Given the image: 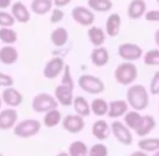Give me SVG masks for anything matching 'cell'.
I'll list each match as a JSON object with an SVG mask.
<instances>
[{
    "instance_id": "1",
    "label": "cell",
    "mask_w": 159,
    "mask_h": 156,
    "mask_svg": "<svg viewBox=\"0 0 159 156\" xmlns=\"http://www.w3.org/2000/svg\"><path fill=\"white\" fill-rule=\"evenodd\" d=\"M126 100L133 110L143 112L149 105V92L143 84H133L126 92Z\"/></svg>"
},
{
    "instance_id": "2",
    "label": "cell",
    "mask_w": 159,
    "mask_h": 156,
    "mask_svg": "<svg viewBox=\"0 0 159 156\" xmlns=\"http://www.w3.org/2000/svg\"><path fill=\"white\" fill-rule=\"evenodd\" d=\"M113 75H115V79L119 85L130 87V85L135 84V79L138 78V69L134 63L123 61L115 69Z\"/></svg>"
},
{
    "instance_id": "3",
    "label": "cell",
    "mask_w": 159,
    "mask_h": 156,
    "mask_svg": "<svg viewBox=\"0 0 159 156\" xmlns=\"http://www.w3.org/2000/svg\"><path fill=\"white\" fill-rule=\"evenodd\" d=\"M77 84L84 92L89 93V95H101V93L105 92V89H106L105 82L99 77L92 75V74L80 75L77 79Z\"/></svg>"
},
{
    "instance_id": "4",
    "label": "cell",
    "mask_w": 159,
    "mask_h": 156,
    "mask_svg": "<svg viewBox=\"0 0 159 156\" xmlns=\"http://www.w3.org/2000/svg\"><path fill=\"white\" fill-rule=\"evenodd\" d=\"M42 128V124L39 120L35 118H25L21 120L20 123H17L14 126V135H17L18 138H31L35 137Z\"/></svg>"
},
{
    "instance_id": "5",
    "label": "cell",
    "mask_w": 159,
    "mask_h": 156,
    "mask_svg": "<svg viewBox=\"0 0 159 156\" xmlns=\"http://www.w3.org/2000/svg\"><path fill=\"white\" fill-rule=\"evenodd\" d=\"M57 106H59V103L56 100V98L46 92L35 95L32 102H31V107H32V110L35 113H46L49 110L57 109Z\"/></svg>"
},
{
    "instance_id": "6",
    "label": "cell",
    "mask_w": 159,
    "mask_h": 156,
    "mask_svg": "<svg viewBox=\"0 0 159 156\" xmlns=\"http://www.w3.org/2000/svg\"><path fill=\"white\" fill-rule=\"evenodd\" d=\"M110 134L121 145L130 146L134 141V135H133L131 130L120 120H113V123H110Z\"/></svg>"
},
{
    "instance_id": "7",
    "label": "cell",
    "mask_w": 159,
    "mask_h": 156,
    "mask_svg": "<svg viewBox=\"0 0 159 156\" xmlns=\"http://www.w3.org/2000/svg\"><path fill=\"white\" fill-rule=\"evenodd\" d=\"M117 55L123 61L134 63V61L143 59L144 52L140 45L133 43V42H124L117 46Z\"/></svg>"
},
{
    "instance_id": "8",
    "label": "cell",
    "mask_w": 159,
    "mask_h": 156,
    "mask_svg": "<svg viewBox=\"0 0 159 156\" xmlns=\"http://www.w3.org/2000/svg\"><path fill=\"white\" fill-rule=\"evenodd\" d=\"M71 17L81 27H91L95 22V13L85 6H75L71 10Z\"/></svg>"
},
{
    "instance_id": "9",
    "label": "cell",
    "mask_w": 159,
    "mask_h": 156,
    "mask_svg": "<svg viewBox=\"0 0 159 156\" xmlns=\"http://www.w3.org/2000/svg\"><path fill=\"white\" fill-rule=\"evenodd\" d=\"M61 127L70 134H78L85 128L84 117L78 114H67L66 117L61 118Z\"/></svg>"
},
{
    "instance_id": "10",
    "label": "cell",
    "mask_w": 159,
    "mask_h": 156,
    "mask_svg": "<svg viewBox=\"0 0 159 156\" xmlns=\"http://www.w3.org/2000/svg\"><path fill=\"white\" fill-rule=\"evenodd\" d=\"M64 59L63 57H53L45 64L43 67V77L46 79H55L63 73L64 70Z\"/></svg>"
},
{
    "instance_id": "11",
    "label": "cell",
    "mask_w": 159,
    "mask_h": 156,
    "mask_svg": "<svg viewBox=\"0 0 159 156\" xmlns=\"http://www.w3.org/2000/svg\"><path fill=\"white\" fill-rule=\"evenodd\" d=\"M155 127H157V120H155L154 116L144 114V116H141L140 123H138L137 128L134 130V132L141 138L148 137V135L155 130Z\"/></svg>"
},
{
    "instance_id": "12",
    "label": "cell",
    "mask_w": 159,
    "mask_h": 156,
    "mask_svg": "<svg viewBox=\"0 0 159 156\" xmlns=\"http://www.w3.org/2000/svg\"><path fill=\"white\" fill-rule=\"evenodd\" d=\"M73 88L70 87H66V85H57V87L55 88V98L56 100H57L59 105H61V106L64 107H69L73 105V100H74V93H73Z\"/></svg>"
},
{
    "instance_id": "13",
    "label": "cell",
    "mask_w": 159,
    "mask_h": 156,
    "mask_svg": "<svg viewBox=\"0 0 159 156\" xmlns=\"http://www.w3.org/2000/svg\"><path fill=\"white\" fill-rule=\"evenodd\" d=\"M17 121H18V112L14 107L0 110V130L6 131V130L14 128Z\"/></svg>"
},
{
    "instance_id": "14",
    "label": "cell",
    "mask_w": 159,
    "mask_h": 156,
    "mask_svg": "<svg viewBox=\"0 0 159 156\" xmlns=\"http://www.w3.org/2000/svg\"><path fill=\"white\" fill-rule=\"evenodd\" d=\"M2 100L3 103H6L8 107H18L21 106L22 100H24V96L21 95L20 91H17L13 87H7L2 93Z\"/></svg>"
},
{
    "instance_id": "15",
    "label": "cell",
    "mask_w": 159,
    "mask_h": 156,
    "mask_svg": "<svg viewBox=\"0 0 159 156\" xmlns=\"http://www.w3.org/2000/svg\"><path fill=\"white\" fill-rule=\"evenodd\" d=\"M129 103L127 100L123 99H117V100L109 102V109H107V117L112 120H119L120 117H123L127 112H129Z\"/></svg>"
},
{
    "instance_id": "16",
    "label": "cell",
    "mask_w": 159,
    "mask_h": 156,
    "mask_svg": "<svg viewBox=\"0 0 159 156\" xmlns=\"http://www.w3.org/2000/svg\"><path fill=\"white\" fill-rule=\"evenodd\" d=\"M121 29V17L117 13H110L105 21V32L107 36L115 38L120 33Z\"/></svg>"
},
{
    "instance_id": "17",
    "label": "cell",
    "mask_w": 159,
    "mask_h": 156,
    "mask_svg": "<svg viewBox=\"0 0 159 156\" xmlns=\"http://www.w3.org/2000/svg\"><path fill=\"white\" fill-rule=\"evenodd\" d=\"M91 131H92V135L99 141V142L106 141L110 135V124L107 123L105 118H98V120L92 124Z\"/></svg>"
},
{
    "instance_id": "18",
    "label": "cell",
    "mask_w": 159,
    "mask_h": 156,
    "mask_svg": "<svg viewBox=\"0 0 159 156\" xmlns=\"http://www.w3.org/2000/svg\"><path fill=\"white\" fill-rule=\"evenodd\" d=\"M91 63L95 67H105L110 60V53L105 46L93 47L91 52Z\"/></svg>"
},
{
    "instance_id": "19",
    "label": "cell",
    "mask_w": 159,
    "mask_h": 156,
    "mask_svg": "<svg viewBox=\"0 0 159 156\" xmlns=\"http://www.w3.org/2000/svg\"><path fill=\"white\" fill-rule=\"evenodd\" d=\"M11 16L14 17L17 22L20 24H27L31 20V11L28 7L21 2H16L11 4Z\"/></svg>"
},
{
    "instance_id": "20",
    "label": "cell",
    "mask_w": 159,
    "mask_h": 156,
    "mask_svg": "<svg viewBox=\"0 0 159 156\" xmlns=\"http://www.w3.org/2000/svg\"><path fill=\"white\" fill-rule=\"evenodd\" d=\"M87 35H88V41L95 47L103 46L105 41H106V36H107L103 28L98 27V25H91V27H88Z\"/></svg>"
},
{
    "instance_id": "21",
    "label": "cell",
    "mask_w": 159,
    "mask_h": 156,
    "mask_svg": "<svg viewBox=\"0 0 159 156\" xmlns=\"http://www.w3.org/2000/svg\"><path fill=\"white\" fill-rule=\"evenodd\" d=\"M147 13L145 0H131L127 7V16L130 20H140Z\"/></svg>"
},
{
    "instance_id": "22",
    "label": "cell",
    "mask_w": 159,
    "mask_h": 156,
    "mask_svg": "<svg viewBox=\"0 0 159 156\" xmlns=\"http://www.w3.org/2000/svg\"><path fill=\"white\" fill-rule=\"evenodd\" d=\"M17 60H18V50L14 46L6 45V46L0 47V63L11 66V64L17 63Z\"/></svg>"
},
{
    "instance_id": "23",
    "label": "cell",
    "mask_w": 159,
    "mask_h": 156,
    "mask_svg": "<svg viewBox=\"0 0 159 156\" xmlns=\"http://www.w3.org/2000/svg\"><path fill=\"white\" fill-rule=\"evenodd\" d=\"M50 42L56 47H63L69 42V31L64 27H57L50 32Z\"/></svg>"
},
{
    "instance_id": "24",
    "label": "cell",
    "mask_w": 159,
    "mask_h": 156,
    "mask_svg": "<svg viewBox=\"0 0 159 156\" xmlns=\"http://www.w3.org/2000/svg\"><path fill=\"white\" fill-rule=\"evenodd\" d=\"M71 106L74 107L75 114L81 116V117H84V118L91 116V103L84 96H75Z\"/></svg>"
},
{
    "instance_id": "25",
    "label": "cell",
    "mask_w": 159,
    "mask_h": 156,
    "mask_svg": "<svg viewBox=\"0 0 159 156\" xmlns=\"http://www.w3.org/2000/svg\"><path fill=\"white\" fill-rule=\"evenodd\" d=\"M107 109H109V102L105 100L103 98H95L91 102V114L93 113L99 118L107 116Z\"/></svg>"
},
{
    "instance_id": "26",
    "label": "cell",
    "mask_w": 159,
    "mask_h": 156,
    "mask_svg": "<svg viewBox=\"0 0 159 156\" xmlns=\"http://www.w3.org/2000/svg\"><path fill=\"white\" fill-rule=\"evenodd\" d=\"M138 149L147 154H154L159 151V138L157 137H143L138 141Z\"/></svg>"
},
{
    "instance_id": "27",
    "label": "cell",
    "mask_w": 159,
    "mask_h": 156,
    "mask_svg": "<svg viewBox=\"0 0 159 156\" xmlns=\"http://www.w3.org/2000/svg\"><path fill=\"white\" fill-rule=\"evenodd\" d=\"M53 8V0H32L31 11L36 16H45Z\"/></svg>"
},
{
    "instance_id": "28",
    "label": "cell",
    "mask_w": 159,
    "mask_h": 156,
    "mask_svg": "<svg viewBox=\"0 0 159 156\" xmlns=\"http://www.w3.org/2000/svg\"><path fill=\"white\" fill-rule=\"evenodd\" d=\"M61 118H63V116L57 109L49 110L43 116V126L46 128H55L56 126H59L61 123Z\"/></svg>"
},
{
    "instance_id": "29",
    "label": "cell",
    "mask_w": 159,
    "mask_h": 156,
    "mask_svg": "<svg viewBox=\"0 0 159 156\" xmlns=\"http://www.w3.org/2000/svg\"><path fill=\"white\" fill-rule=\"evenodd\" d=\"M87 4V7L91 8L93 13H107L113 7L112 0H88Z\"/></svg>"
},
{
    "instance_id": "30",
    "label": "cell",
    "mask_w": 159,
    "mask_h": 156,
    "mask_svg": "<svg viewBox=\"0 0 159 156\" xmlns=\"http://www.w3.org/2000/svg\"><path fill=\"white\" fill-rule=\"evenodd\" d=\"M67 154L69 156H88V146L84 141H73Z\"/></svg>"
},
{
    "instance_id": "31",
    "label": "cell",
    "mask_w": 159,
    "mask_h": 156,
    "mask_svg": "<svg viewBox=\"0 0 159 156\" xmlns=\"http://www.w3.org/2000/svg\"><path fill=\"white\" fill-rule=\"evenodd\" d=\"M141 113L140 112H137V110H129V112L126 113V114L123 116V118H124V121L123 123L126 124L127 127H129L131 131H134L135 128H137V126H138V123H140V118H141Z\"/></svg>"
},
{
    "instance_id": "32",
    "label": "cell",
    "mask_w": 159,
    "mask_h": 156,
    "mask_svg": "<svg viewBox=\"0 0 159 156\" xmlns=\"http://www.w3.org/2000/svg\"><path fill=\"white\" fill-rule=\"evenodd\" d=\"M0 41L4 45H14L18 41V33L13 28H0Z\"/></svg>"
},
{
    "instance_id": "33",
    "label": "cell",
    "mask_w": 159,
    "mask_h": 156,
    "mask_svg": "<svg viewBox=\"0 0 159 156\" xmlns=\"http://www.w3.org/2000/svg\"><path fill=\"white\" fill-rule=\"evenodd\" d=\"M143 61L145 66L159 67V49H151L143 55Z\"/></svg>"
},
{
    "instance_id": "34",
    "label": "cell",
    "mask_w": 159,
    "mask_h": 156,
    "mask_svg": "<svg viewBox=\"0 0 159 156\" xmlns=\"http://www.w3.org/2000/svg\"><path fill=\"white\" fill-rule=\"evenodd\" d=\"M88 156H109V149L102 142L93 144L88 148Z\"/></svg>"
},
{
    "instance_id": "35",
    "label": "cell",
    "mask_w": 159,
    "mask_h": 156,
    "mask_svg": "<svg viewBox=\"0 0 159 156\" xmlns=\"http://www.w3.org/2000/svg\"><path fill=\"white\" fill-rule=\"evenodd\" d=\"M14 24H16V20L11 16V13L0 10V28H13Z\"/></svg>"
},
{
    "instance_id": "36",
    "label": "cell",
    "mask_w": 159,
    "mask_h": 156,
    "mask_svg": "<svg viewBox=\"0 0 159 156\" xmlns=\"http://www.w3.org/2000/svg\"><path fill=\"white\" fill-rule=\"evenodd\" d=\"M61 85H66V87H70L74 89V79H73L71 70H70L69 64L64 66V70H63V73H61Z\"/></svg>"
},
{
    "instance_id": "37",
    "label": "cell",
    "mask_w": 159,
    "mask_h": 156,
    "mask_svg": "<svg viewBox=\"0 0 159 156\" xmlns=\"http://www.w3.org/2000/svg\"><path fill=\"white\" fill-rule=\"evenodd\" d=\"M148 92L154 96L159 95V70H157V71L154 73V75H152L151 82H149V91Z\"/></svg>"
},
{
    "instance_id": "38",
    "label": "cell",
    "mask_w": 159,
    "mask_h": 156,
    "mask_svg": "<svg viewBox=\"0 0 159 156\" xmlns=\"http://www.w3.org/2000/svg\"><path fill=\"white\" fill-rule=\"evenodd\" d=\"M63 20H64L63 10L59 7L52 8V11H50V22H52V24H59V22H61Z\"/></svg>"
},
{
    "instance_id": "39",
    "label": "cell",
    "mask_w": 159,
    "mask_h": 156,
    "mask_svg": "<svg viewBox=\"0 0 159 156\" xmlns=\"http://www.w3.org/2000/svg\"><path fill=\"white\" fill-rule=\"evenodd\" d=\"M13 84H14V79L11 75L0 73V87L7 88V87H13Z\"/></svg>"
},
{
    "instance_id": "40",
    "label": "cell",
    "mask_w": 159,
    "mask_h": 156,
    "mask_svg": "<svg viewBox=\"0 0 159 156\" xmlns=\"http://www.w3.org/2000/svg\"><path fill=\"white\" fill-rule=\"evenodd\" d=\"M144 18L149 22H159V10H147Z\"/></svg>"
},
{
    "instance_id": "41",
    "label": "cell",
    "mask_w": 159,
    "mask_h": 156,
    "mask_svg": "<svg viewBox=\"0 0 159 156\" xmlns=\"http://www.w3.org/2000/svg\"><path fill=\"white\" fill-rule=\"evenodd\" d=\"M70 2H71V0H53V6L59 7V8H63V7H66V6H69Z\"/></svg>"
},
{
    "instance_id": "42",
    "label": "cell",
    "mask_w": 159,
    "mask_h": 156,
    "mask_svg": "<svg viewBox=\"0 0 159 156\" xmlns=\"http://www.w3.org/2000/svg\"><path fill=\"white\" fill-rule=\"evenodd\" d=\"M11 4H13L11 0H0V10H6V8H8Z\"/></svg>"
},
{
    "instance_id": "43",
    "label": "cell",
    "mask_w": 159,
    "mask_h": 156,
    "mask_svg": "<svg viewBox=\"0 0 159 156\" xmlns=\"http://www.w3.org/2000/svg\"><path fill=\"white\" fill-rule=\"evenodd\" d=\"M129 156H148V154H147V152H144V151H140V149H138V151L133 152V154H131V155H129Z\"/></svg>"
},
{
    "instance_id": "44",
    "label": "cell",
    "mask_w": 159,
    "mask_h": 156,
    "mask_svg": "<svg viewBox=\"0 0 159 156\" xmlns=\"http://www.w3.org/2000/svg\"><path fill=\"white\" fill-rule=\"evenodd\" d=\"M154 41H155V45L158 46V49H159V28L157 31H155V35H154Z\"/></svg>"
},
{
    "instance_id": "45",
    "label": "cell",
    "mask_w": 159,
    "mask_h": 156,
    "mask_svg": "<svg viewBox=\"0 0 159 156\" xmlns=\"http://www.w3.org/2000/svg\"><path fill=\"white\" fill-rule=\"evenodd\" d=\"M56 156H69V154H67V152H59Z\"/></svg>"
},
{
    "instance_id": "46",
    "label": "cell",
    "mask_w": 159,
    "mask_h": 156,
    "mask_svg": "<svg viewBox=\"0 0 159 156\" xmlns=\"http://www.w3.org/2000/svg\"><path fill=\"white\" fill-rule=\"evenodd\" d=\"M2 105H3V100H2V96H0V110H2Z\"/></svg>"
},
{
    "instance_id": "47",
    "label": "cell",
    "mask_w": 159,
    "mask_h": 156,
    "mask_svg": "<svg viewBox=\"0 0 159 156\" xmlns=\"http://www.w3.org/2000/svg\"><path fill=\"white\" fill-rule=\"evenodd\" d=\"M152 156H159V151H157V152H154V155Z\"/></svg>"
},
{
    "instance_id": "48",
    "label": "cell",
    "mask_w": 159,
    "mask_h": 156,
    "mask_svg": "<svg viewBox=\"0 0 159 156\" xmlns=\"http://www.w3.org/2000/svg\"><path fill=\"white\" fill-rule=\"evenodd\" d=\"M158 113H159V103H158Z\"/></svg>"
},
{
    "instance_id": "49",
    "label": "cell",
    "mask_w": 159,
    "mask_h": 156,
    "mask_svg": "<svg viewBox=\"0 0 159 156\" xmlns=\"http://www.w3.org/2000/svg\"><path fill=\"white\" fill-rule=\"evenodd\" d=\"M157 3H159V0H157Z\"/></svg>"
},
{
    "instance_id": "50",
    "label": "cell",
    "mask_w": 159,
    "mask_h": 156,
    "mask_svg": "<svg viewBox=\"0 0 159 156\" xmlns=\"http://www.w3.org/2000/svg\"><path fill=\"white\" fill-rule=\"evenodd\" d=\"M0 156H3V155H2V154H0Z\"/></svg>"
}]
</instances>
